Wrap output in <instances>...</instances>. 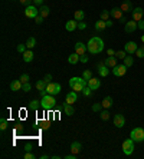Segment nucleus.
I'll return each instance as SVG.
<instances>
[{
    "label": "nucleus",
    "mask_w": 144,
    "mask_h": 159,
    "mask_svg": "<svg viewBox=\"0 0 144 159\" xmlns=\"http://www.w3.org/2000/svg\"><path fill=\"white\" fill-rule=\"evenodd\" d=\"M32 149H33V146H32V145H30V143H29V145H26V146H25V150H26V152H32Z\"/></svg>",
    "instance_id": "obj_52"
},
{
    "label": "nucleus",
    "mask_w": 144,
    "mask_h": 159,
    "mask_svg": "<svg viewBox=\"0 0 144 159\" xmlns=\"http://www.w3.org/2000/svg\"><path fill=\"white\" fill-rule=\"evenodd\" d=\"M122 14H124V11H122L120 7H115V9L111 10V16H112V19H115V20H120L122 17Z\"/></svg>",
    "instance_id": "obj_19"
},
{
    "label": "nucleus",
    "mask_w": 144,
    "mask_h": 159,
    "mask_svg": "<svg viewBox=\"0 0 144 159\" xmlns=\"http://www.w3.org/2000/svg\"><path fill=\"white\" fill-rule=\"evenodd\" d=\"M101 20H104V21H107L108 19H110V16H111V11H108V10H102L101 11Z\"/></svg>",
    "instance_id": "obj_34"
},
{
    "label": "nucleus",
    "mask_w": 144,
    "mask_h": 159,
    "mask_svg": "<svg viewBox=\"0 0 144 159\" xmlns=\"http://www.w3.org/2000/svg\"><path fill=\"white\" fill-rule=\"evenodd\" d=\"M101 103H102V107L108 109V107L112 105V97H111V96H105V97H104V100H102Z\"/></svg>",
    "instance_id": "obj_28"
},
{
    "label": "nucleus",
    "mask_w": 144,
    "mask_h": 159,
    "mask_svg": "<svg viewBox=\"0 0 144 159\" xmlns=\"http://www.w3.org/2000/svg\"><path fill=\"white\" fill-rule=\"evenodd\" d=\"M61 92V85L59 83H54V82H49L46 86V93L48 95H58Z\"/></svg>",
    "instance_id": "obj_6"
},
{
    "label": "nucleus",
    "mask_w": 144,
    "mask_h": 159,
    "mask_svg": "<svg viewBox=\"0 0 144 159\" xmlns=\"http://www.w3.org/2000/svg\"><path fill=\"white\" fill-rule=\"evenodd\" d=\"M107 54H108V56H115V50H112V49H108V50H107Z\"/></svg>",
    "instance_id": "obj_54"
},
{
    "label": "nucleus",
    "mask_w": 144,
    "mask_h": 159,
    "mask_svg": "<svg viewBox=\"0 0 144 159\" xmlns=\"http://www.w3.org/2000/svg\"><path fill=\"white\" fill-rule=\"evenodd\" d=\"M127 73V66L125 64H117L115 67H112V74L117 77H121Z\"/></svg>",
    "instance_id": "obj_8"
},
{
    "label": "nucleus",
    "mask_w": 144,
    "mask_h": 159,
    "mask_svg": "<svg viewBox=\"0 0 144 159\" xmlns=\"http://www.w3.org/2000/svg\"><path fill=\"white\" fill-rule=\"evenodd\" d=\"M79 62H82V63H87L88 62V54L85 53V54H82L81 57H79Z\"/></svg>",
    "instance_id": "obj_46"
},
{
    "label": "nucleus",
    "mask_w": 144,
    "mask_h": 159,
    "mask_svg": "<svg viewBox=\"0 0 144 159\" xmlns=\"http://www.w3.org/2000/svg\"><path fill=\"white\" fill-rule=\"evenodd\" d=\"M32 3V0H20V4H25V6H29Z\"/></svg>",
    "instance_id": "obj_51"
},
{
    "label": "nucleus",
    "mask_w": 144,
    "mask_h": 159,
    "mask_svg": "<svg viewBox=\"0 0 144 159\" xmlns=\"http://www.w3.org/2000/svg\"><path fill=\"white\" fill-rule=\"evenodd\" d=\"M75 52H77L79 56L85 54V53L88 52V49H87V44H84L82 42H78L77 44H75Z\"/></svg>",
    "instance_id": "obj_14"
},
{
    "label": "nucleus",
    "mask_w": 144,
    "mask_h": 159,
    "mask_svg": "<svg viewBox=\"0 0 144 159\" xmlns=\"http://www.w3.org/2000/svg\"><path fill=\"white\" fill-rule=\"evenodd\" d=\"M23 158H25V159H35V155L32 153V152H26Z\"/></svg>",
    "instance_id": "obj_47"
},
{
    "label": "nucleus",
    "mask_w": 144,
    "mask_h": 159,
    "mask_svg": "<svg viewBox=\"0 0 144 159\" xmlns=\"http://www.w3.org/2000/svg\"><path fill=\"white\" fill-rule=\"evenodd\" d=\"M64 112H65L67 116H72V115L75 113V107H74V105H68V103H65V105H64Z\"/></svg>",
    "instance_id": "obj_24"
},
{
    "label": "nucleus",
    "mask_w": 144,
    "mask_h": 159,
    "mask_svg": "<svg viewBox=\"0 0 144 159\" xmlns=\"http://www.w3.org/2000/svg\"><path fill=\"white\" fill-rule=\"evenodd\" d=\"M104 62H105V64H107L110 69H112V67L117 66V57H114V56H108Z\"/></svg>",
    "instance_id": "obj_23"
},
{
    "label": "nucleus",
    "mask_w": 144,
    "mask_h": 159,
    "mask_svg": "<svg viewBox=\"0 0 144 159\" xmlns=\"http://www.w3.org/2000/svg\"><path fill=\"white\" fill-rule=\"evenodd\" d=\"M75 158H78V155H75V153H71V155L65 156V159H75Z\"/></svg>",
    "instance_id": "obj_53"
},
{
    "label": "nucleus",
    "mask_w": 144,
    "mask_h": 159,
    "mask_svg": "<svg viewBox=\"0 0 144 159\" xmlns=\"http://www.w3.org/2000/svg\"><path fill=\"white\" fill-rule=\"evenodd\" d=\"M105 27H107V23H105L104 20H101V19L95 23V30H97V32H102Z\"/></svg>",
    "instance_id": "obj_27"
},
{
    "label": "nucleus",
    "mask_w": 144,
    "mask_h": 159,
    "mask_svg": "<svg viewBox=\"0 0 144 159\" xmlns=\"http://www.w3.org/2000/svg\"><path fill=\"white\" fill-rule=\"evenodd\" d=\"M120 9H121L124 13H125V11H133L134 6H133V3H131L130 0H124V1H122V4L120 6Z\"/></svg>",
    "instance_id": "obj_17"
},
{
    "label": "nucleus",
    "mask_w": 144,
    "mask_h": 159,
    "mask_svg": "<svg viewBox=\"0 0 144 159\" xmlns=\"http://www.w3.org/2000/svg\"><path fill=\"white\" fill-rule=\"evenodd\" d=\"M87 27V24L85 23H82V21H78V29H81V30H84Z\"/></svg>",
    "instance_id": "obj_49"
},
{
    "label": "nucleus",
    "mask_w": 144,
    "mask_h": 159,
    "mask_svg": "<svg viewBox=\"0 0 144 159\" xmlns=\"http://www.w3.org/2000/svg\"><path fill=\"white\" fill-rule=\"evenodd\" d=\"M48 127H49V122H46V120L42 122V129H48Z\"/></svg>",
    "instance_id": "obj_55"
},
{
    "label": "nucleus",
    "mask_w": 144,
    "mask_h": 159,
    "mask_svg": "<svg viewBox=\"0 0 144 159\" xmlns=\"http://www.w3.org/2000/svg\"><path fill=\"white\" fill-rule=\"evenodd\" d=\"M33 57H35V54H33V52H32V49H27L26 52L23 53V60H25L26 63L32 62V60H33Z\"/></svg>",
    "instance_id": "obj_21"
},
{
    "label": "nucleus",
    "mask_w": 144,
    "mask_h": 159,
    "mask_svg": "<svg viewBox=\"0 0 144 159\" xmlns=\"http://www.w3.org/2000/svg\"><path fill=\"white\" fill-rule=\"evenodd\" d=\"M43 16H41V14H39V16H36V17H35V23H38V24H41V23H43Z\"/></svg>",
    "instance_id": "obj_45"
},
{
    "label": "nucleus",
    "mask_w": 144,
    "mask_h": 159,
    "mask_svg": "<svg viewBox=\"0 0 144 159\" xmlns=\"http://www.w3.org/2000/svg\"><path fill=\"white\" fill-rule=\"evenodd\" d=\"M43 80L46 82V83H49V82L52 80V74H49V73H48V74H45V76H43Z\"/></svg>",
    "instance_id": "obj_48"
},
{
    "label": "nucleus",
    "mask_w": 144,
    "mask_h": 159,
    "mask_svg": "<svg viewBox=\"0 0 144 159\" xmlns=\"http://www.w3.org/2000/svg\"><path fill=\"white\" fill-rule=\"evenodd\" d=\"M29 79H30V77H29V74L27 73H23L22 76H20V82H22V83H27Z\"/></svg>",
    "instance_id": "obj_42"
},
{
    "label": "nucleus",
    "mask_w": 144,
    "mask_h": 159,
    "mask_svg": "<svg viewBox=\"0 0 144 159\" xmlns=\"http://www.w3.org/2000/svg\"><path fill=\"white\" fill-rule=\"evenodd\" d=\"M7 126H9V122H7L4 117H1V119H0V129H1V130H6Z\"/></svg>",
    "instance_id": "obj_35"
},
{
    "label": "nucleus",
    "mask_w": 144,
    "mask_h": 159,
    "mask_svg": "<svg viewBox=\"0 0 144 159\" xmlns=\"http://www.w3.org/2000/svg\"><path fill=\"white\" fill-rule=\"evenodd\" d=\"M32 89V86H30V83L27 82V83H23V86H22V90L23 92H29Z\"/></svg>",
    "instance_id": "obj_44"
},
{
    "label": "nucleus",
    "mask_w": 144,
    "mask_h": 159,
    "mask_svg": "<svg viewBox=\"0 0 144 159\" xmlns=\"http://www.w3.org/2000/svg\"><path fill=\"white\" fill-rule=\"evenodd\" d=\"M81 150H82V145H81V142L75 140V142H72V143H71V152H72V153L78 155Z\"/></svg>",
    "instance_id": "obj_18"
},
{
    "label": "nucleus",
    "mask_w": 144,
    "mask_h": 159,
    "mask_svg": "<svg viewBox=\"0 0 144 159\" xmlns=\"http://www.w3.org/2000/svg\"><path fill=\"white\" fill-rule=\"evenodd\" d=\"M127 54H128V53L125 52V50H118V52H115V57H117V59H122V60H124V57H125Z\"/></svg>",
    "instance_id": "obj_36"
},
{
    "label": "nucleus",
    "mask_w": 144,
    "mask_h": 159,
    "mask_svg": "<svg viewBox=\"0 0 144 159\" xmlns=\"http://www.w3.org/2000/svg\"><path fill=\"white\" fill-rule=\"evenodd\" d=\"M98 72L102 77H105V76L110 74V67L105 64V62H101V63H98Z\"/></svg>",
    "instance_id": "obj_12"
},
{
    "label": "nucleus",
    "mask_w": 144,
    "mask_h": 159,
    "mask_svg": "<svg viewBox=\"0 0 144 159\" xmlns=\"http://www.w3.org/2000/svg\"><path fill=\"white\" fill-rule=\"evenodd\" d=\"M122 152H124L125 155H131L134 152V140L131 138L125 139V140L122 142Z\"/></svg>",
    "instance_id": "obj_5"
},
{
    "label": "nucleus",
    "mask_w": 144,
    "mask_h": 159,
    "mask_svg": "<svg viewBox=\"0 0 144 159\" xmlns=\"http://www.w3.org/2000/svg\"><path fill=\"white\" fill-rule=\"evenodd\" d=\"M88 86L92 89V90H97V89H100L101 80L100 79H95V77H91V79L88 80Z\"/></svg>",
    "instance_id": "obj_16"
},
{
    "label": "nucleus",
    "mask_w": 144,
    "mask_h": 159,
    "mask_svg": "<svg viewBox=\"0 0 144 159\" xmlns=\"http://www.w3.org/2000/svg\"><path fill=\"white\" fill-rule=\"evenodd\" d=\"M131 13H133V20H135V21H140L144 16V10L141 9V7H135V9H133Z\"/></svg>",
    "instance_id": "obj_11"
},
{
    "label": "nucleus",
    "mask_w": 144,
    "mask_h": 159,
    "mask_svg": "<svg viewBox=\"0 0 144 159\" xmlns=\"http://www.w3.org/2000/svg\"><path fill=\"white\" fill-rule=\"evenodd\" d=\"M130 138L133 139L134 142H144V129L143 127H135L131 130Z\"/></svg>",
    "instance_id": "obj_4"
},
{
    "label": "nucleus",
    "mask_w": 144,
    "mask_h": 159,
    "mask_svg": "<svg viewBox=\"0 0 144 159\" xmlns=\"http://www.w3.org/2000/svg\"><path fill=\"white\" fill-rule=\"evenodd\" d=\"M26 46H27V49H33L35 46H36V39L35 37H29L26 40Z\"/></svg>",
    "instance_id": "obj_31"
},
{
    "label": "nucleus",
    "mask_w": 144,
    "mask_h": 159,
    "mask_svg": "<svg viewBox=\"0 0 144 159\" xmlns=\"http://www.w3.org/2000/svg\"><path fill=\"white\" fill-rule=\"evenodd\" d=\"M120 20H121V23H124V24H125V23L128 21V20H127V17H125V16H122L121 19H120Z\"/></svg>",
    "instance_id": "obj_58"
},
{
    "label": "nucleus",
    "mask_w": 144,
    "mask_h": 159,
    "mask_svg": "<svg viewBox=\"0 0 144 159\" xmlns=\"http://www.w3.org/2000/svg\"><path fill=\"white\" fill-rule=\"evenodd\" d=\"M101 107H102V103H94L92 105V110L94 112H101Z\"/></svg>",
    "instance_id": "obj_43"
},
{
    "label": "nucleus",
    "mask_w": 144,
    "mask_h": 159,
    "mask_svg": "<svg viewBox=\"0 0 144 159\" xmlns=\"http://www.w3.org/2000/svg\"><path fill=\"white\" fill-rule=\"evenodd\" d=\"M77 27H78V21L75 20V19H74V20L67 21V24H65V29H67L68 32H74Z\"/></svg>",
    "instance_id": "obj_22"
},
{
    "label": "nucleus",
    "mask_w": 144,
    "mask_h": 159,
    "mask_svg": "<svg viewBox=\"0 0 144 159\" xmlns=\"http://www.w3.org/2000/svg\"><path fill=\"white\" fill-rule=\"evenodd\" d=\"M56 105V100H55V96L54 95H43L42 99H41V107L45 109V110H52Z\"/></svg>",
    "instance_id": "obj_3"
},
{
    "label": "nucleus",
    "mask_w": 144,
    "mask_h": 159,
    "mask_svg": "<svg viewBox=\"0 0 144 159\" xmlns=\"http://www.w3.org/2000/svg\"><path fill=\"white\" fill-rule=\"evenodd\" d=\"M79 57H81V56H79V54L75 52V53H72V54H69V57H68V62H69L71 64H77L78 62H79Z\"/></svg>",
    "instance_id": "obj_25"
},
{
    "label": "nucleus",
    "mask_w": 144,
    "mask_h": 159,
    "mask_svg": "<svg viewBox=\"0 0 144 159\" xmlns=\"http://www.w3.org/2000/svg\"><path fill=\"white\" fill-rule=\"evenodd\" d=\"M78 99V95L75 90H72V92H69L67 95V97H65V103H68V105H74L75 102H77Z\"/></svg>",
    "instance_id": "obj_13"
},
{
    "label": "nucleus",
    "mask_w": 144,
    "mask_h": 159,
    "mask_svg": "<svg viewBox=\"0 0 144 159\" xmlns=\"http://www.w3.org/2000/svg\"><path fill=\"white\" fill-rule=\"evenodd\" d=\"M141 42L144 43V34H143V36H141Z\"/></svg>",
    "instance_id": "obj_61"
},
{
    "label": "nucleus",
    "mask_w": 144,
    "mask_h": 159,
    "mask_svg": "<svg viewBox=\"0 0 144 159\" xmlns=\"http://www.w3.org/2000/svg\"><path fill=\"white\" fill-rule=\"evenodd\" d=\"M100 116H101V120H108L110 119V112L108 110H102L100 113Z\"/></svg>",
    "instance_id": "obj_39"
},
{
    "label": "nucleus",
    "mask_w": 144,
    "mask_h": 159,
    "mask_svg": "<svg viewBox=\"0 0 144 159\" xmlns=\"http://www.w3.org/2000/svg\"><path fill=\"white\" fill-rule=\"evenodd\" d=\"M35 4H43V0H33Z\"/></svg>",
    "instance_id": "obj_57"
},
{
    "label": "nucleus",
    "mask_w": 144,
    "mask_h": 159,
    "mask_svg": "<svg viewBox=\"0 0 144 159\" xmlns=\"http://www.w3.org/2000/svg\"><path fill=\"white\" fill-rule=\"evenodd\" d=\"M59 158H61L59 155H54V156H52V159H59Z\"/></svg>",
    "instance_id": "obj_60"
},
{
    "label": "nucleus",
    "mask_w": 144,
    "mask_h": 159,
    "mask_svg": "<svg viewBox=\"0 0 144 159\" xmlns=\"http://www.w3.org/2000/svg\"><path fill=\"white\" fill-rule=\"evenodd\" d=\"M25 14H26V17H29V19H35L36 16H39V10L36 9L35 4H29V6H26Z\"/></svg>",
    "instance_id": "obj_7"
},
{
    "label": "nucleus",
    "mask_w": 144,
    "mask_h": 159,
    "mask_svg": "<svg viewBox=\"0 0 144 159\" xmlns=\"http://www.w3.org/2000/svg\"><path fill=\"white\" fill-rule=\"evenodd\" d=\"M137 29H138V23H137L135 20H130L124 24V30H125V33H134Z\"/></svg>",
    "instance_id": "obj_9"
},
{
    "label": "nucleus",
    "mask_w": 144,
    "mask_h": 159,
    "mask_svg": "<svg viewBox=\"0 0 144 159\" xmlns=\"http://www.w3.org/2000/svg\"><path fill=\"white\" fill-rule=\"evenodd\" d=\"M135 56L140 57V59H143L144 57V46H140V47L135 50Z\"/></svg>",
    "instance_id": "obj_37"
},
{
    "label": "nucleus",
    "mask_w": 144,
    "mask_h": 159,
    "mask_svg": "<svg viewBox=\"0 0 144 159\" xmlns=\"http://www.w3.org/2000/svg\"><path fill=\"white\" fill-rule=\"evenodd\" d=\"M82 77H84V79H85V80L88 82L89 79L92 77V72H91V70H84V73H82Z\"/></svg>",
    "instance_id": "obj_40"
},
{
    "label": "nucleus",
    "mask_w": 144,
    "mask_h": 159,
    "mask_svg": "<svg viewBox=\"0 0 144 159\" xmlns=\"http://www.w3.org/2000/svg\"><path fill=\"white\" fill-rule=\"evenodd\" d=\"M82 93H84V96H91V95H92V89H91V87H89V86L87 85L85 87H84Z\"/></svg>",
    "instance_id": "obj_41"
},
{
    "label": "nucleus",
    "mask_w": 144,
    "mask_h": 159,
    "mask_svg": "<svg viewBox=\"0 0 144 159\" xmlns=\"http://www.w3.org/2000/svg\"><path fill=\"white\" fill-rule=\"evenodd\" d=\"M87 49H88V52L91 54H98V53L104 50V40L98 36H94L87 43Z\"/></svg>",
    "instance_id": "obj_1"
},
{
    "label": "nucleus",
    "mask_w": 144,
    "mask_h": 159,
    "mask_svg": "<svg viewBox=\"0 0 144 159\" xmlns=\"http://www.w3.org/2000/svg\"><path fill=\"white\" fill-rule=\"evenodd\" d=\"M88 85V82L84 79V77H71L69 79V86H71V89L72 90H75V92H82L84 90V87Z\"/></svg>",
    "instance_id": "obj_2"
},
{
    "label": "nucleus",
    "mask_w": 144,
    "mask_h": 159,
    "mask_svg": "<svg viewBox=\"0 0 144 159\" xmlns=\"http://www.w3.org/2000/svg\"><path fill=\"white\" fill-rule=\"evenodd\" d=\"M48 158H49L48 155H42V156H41V159H48Z\"/></svg>",
    "instance_id": "obj_59"
},
{
    "label": "nucleus",
    "mask_w": 144,
    "mask_h": 159,
    "mask_svg": "<svg viewBox=\"0 0 144 159\" xmlns=\"http://www.w3.org/2000/svg\"><path fill=\"white\" fill-rule=\"evenodd\" d=\"M46 86H48V83L45 82L43 79H42V80H38V82H36V89H38L39 92H46Z\"/></svg>",
    "instance_id": "obj_26"
},
{
    "label": "nucleus",
    "mask_w": 144,
    "mask_h": 159,
    "mask_svg": "<svg viewBox=\"0 0 144 159\" xmlns=\"http://www.w3.org/2000/svg\"><path fill=\"white\" fill-rule=\"evenodd\" d=\"M137 49H138V46H137V43H135V42H127V43H125V46H124V50L128 53V54H133V53H135Z\"/></svg>",
    "instance_id": "obj_10"
},
{
    "label": "nucleus",
    "mask_w": 144,
    "mask_h": 159,
    "mask_svg": "<svg viewBox=\"0 0 144 159\" xmlns=\"http://www.w3.org/2000/svg\"><path fill=\"white\" fill-rule=\"evenodd\" d=\"M84 17H85V13L82 10H77L75 11V20L77 21H82L84 20Z\"/></svg>",
    "instance_id": "obj_32"
},
{
    "label": "nucleus",
    "mask_w": 144,
    "mask_h": 159,
    "mask_svg": "<svg viewBox=\"0 0 144 159\" xmlns=\"http://www.w3.org/2000/svg\"><path fill=\"white\" fill-rule=\"evenodd\" d=\"M22 86H23V83L20 82V79H19V80H13V82L10 83V90H12V92L22 90Z\"/></svg>",
    "instance_id": "obj_20"
},
{
    "label": "nucleus",
    "mask_w": 144,
    "mask_h": 159,
    "mask_svg": "<svg viewBox=\"0 0 144 159\" xmlns=\"http://www.w3.org/2000/svg\"><path fill=\"white\" fill-rule=\"evenodd\" d=\"M49 13H51L49 7H48V6H43V4H42V7L39 9V14H41V16H43V17H48V16H49Z\"/></svg>",
    "instance_id": "obj_29"
},
{
    "label": "nucleus",
    "mask_w": 144,
    "mask_h": 159,
    "mask_svg": "<svg viewBox=\"0 0 144 159\" xmlns=\"http://www.w3.org/2000/svg\"><path fill=\"white\" fill-rule=\"evenodd\" d=\"M114 125L117 127H122L124 125H125V117H124V115H115L114 116Z\"/></svg>",
    "instance_id": "obj_15"
},
{
    "label": "nucleus",
    "mask_w": 144,
    "mask_h": 159,
    "mask_svg": "<svg viewBox=\"0 0 144 159\" xmlns=\"http://www.w3.org/2000/svg\"><path fill=\"white\" fill-rule=\"evenodd\" d=\"M105 23H107V27H111V26L114 24V23H112V19H108V20L105 21Z\"/></svg>",
    "instance_id": "obj_56"
},
{
    "label": "nucleus",
    "mask_w": 144,
    "mask_h": 159,
    "mask_svg": "<svg viewBox=\"0 0 144 159\" xmlns=\"http://www.w3.org/2000/svg\"><path fill=\"white\" fill-rule=\"evenodd\" d=\"M13 1H14V0H13Z\"/></svg>",
    "instance_id": "obj_62"
},
{
    "label": "nucleus",
    "mask_w": 144,
    "mask_h": 159,
    "mask_svg": "<svg viewBox=\"0 0 144 159\" xmlns=\"http://www.w3.org/2000/svg\"><path fill=\"white\" fill-rule=\"evenodd\" d=\"M16 50H17L19 53H22V54H23V53H25L26 50H27V46H26V43H25V44H22V43H20V44H17Z\"/></svg>",
    "instance_id": "obj_38"
},
{
    "label": "nucleus",
    "mask_w": 144,
    "mask_h": 159,
    "mask_svg": "<svg viewBox=\"0 0 144 159\" xmlns=\"http://www.w3.org/2000/svg\"><path fill=\"white\" fill-rule=\"evenodd\" d=\"M138 23V29H141V30H144V19H141L140 21H137Z\"/></svg>",
    "instance_id": "obj_50"
},
{
    "label": "nucleus",
    "mask_w": 144,
    "mask_h": 159,
    "mask_svg": "<svg viewBox=\"0 0 144 159\" xmlns=\"http://www.w3.org/2000/svg\"><path fill=\"white\" fill-rule=\"evenodd\" d=\"M39 106H41V102L39 100H32L30 103H29V109H32V110H38L39 109Z\"/></svg>",
    "instance_id": "obj_33"
},
{
    "label": "nucleus",
    "mask_w": 144,
    "mask_h": 159,
    "mask_svg": "<svg viewBox=\"0 0 144 159\" xmlns=\"http://www.w3.org/2000/svg\"><path fill=\"white\" fill-rule=\"evenodd\" d=\"M133 63H134V59L130 56V54H127L125 57H124V64L127 66V67H131L133 66Z\"/></svg>",
    "instance_id": "obj_30"
}]
</instances>
